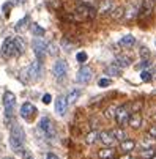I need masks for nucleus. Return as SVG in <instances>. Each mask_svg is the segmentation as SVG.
Listing matches in <instances>:
<instances>
[{
	"label": "nucleus",
	"instance_id": "obj_1",
	"mask_svg": "<svg viewBox=\"0 0 156 159\" xmlns=\"http://www.w3.org/2000/svg\"><path fill=\"white\" fill-rule=\"evenodd\" d=\"M24 143H25L24 129H22V126H19V125H14L11 128V134H10V145H11L13 151L22 153L24 151Z\"/></svg>",
	"mask_w": 156,
	"mask_h": 159
},
{
	"label": "nucleus",
	"instance_id": "obj_2",
	"mask_svg": "<svg viewBox=\"0 0 156 159\" xmlns=\"http://www.w3.org/2000/svg\"><path fill=\"white\" fill-rule=\"evenodd\" d=\"M43 74V70H41V61H33L30 63L24 71H22V76H24L25 82H36Z\"/></svg>",
	"mask_w": 156,
	"mask_h": 159
},
{
	"label": "nucleus",
	"instance_id": "obj_3",
	"mask_svg": "<svg viewBox=\"0 0 156 159\" xmlns=\"http://www.w3.org/2000/svg\"><path fill=\"white\" fill-rule=\"evenodd\" d=\"M2 55H3L5 58H11V57H17V55H19L13 38H7V39L3 41V44H2Z\"/></svg>",
	"mask_w": 156,
	"mask_h": 159
},
{
	"label": "nucleus",
	"instance_id": "obj_4",
	"mask_svg": "<svg viewBox=\"0 0 156 159\" xmlns=\"http://www.w3.org/2000/svg\"><path fill=\"white\" fill-rule=\"evenodd\" d=\"M32 49H33V52H35L38 61H43L44 55H46V43H44L39 36H36V38H33V41H32Z\"/></svg>",
	"mask_w": 156,
	"mask_h": 159
},
{
	"label": "nucleus",
	"instance_id": "obj_5",
	"mask_svg": "<svg viewBox=\"0 0 156 159\" xmlns=\"http://www.w3.org/2000/svg\"><path fill=\"white\" fill-rule=\"evenodd\" d=\"M114 118L117 120V125L120 128H123L128 123V118H129V106L123 104V106L117 107V112H115V117Z\"/></svg>",
	"mask_w": 156,
	"mask_h": 159
},
{
	"label": "nucleus",
	"instance_id": "obj_6",
	"mask_svg": "<svg viewBox=\"0 0 156 159\" xmlns=\"http://www.w3.org/2000/svg\"><path fill=\"white\" fill-rule=\"evenodd\" d=\"M16 104V96L11 92H5L3 95V106H5V117H11L13 115V109Z\"/></svg>",
	"mask_w": 156,
	"mask_h": 159
},
{
	"label": "nucleus",
	"instance_id": "obj_7",
	"mask_svg": "<svg viewBox=\"0 0 156 159\" xmlns=\"http://www.w3.org/2000/svg\"><path fill=\"white\" fill-rule=\"evenodd\" d=\"M92 76H93L92 68L82 66L80 70L77 71V74H76V82H77V84H88V82L92 80Z\"/></svg>",
	"mask_w": 156,
	"mask_h": 159
},
{
	"label": "nucleus",
	"instance_id": "obj_8",
	"mask_svg": "<svg viewBox=\"0 0 156 159\" xmlns=\"http://www.w3.org/2000/svg\"><path fill=\"white\" fill-rule=\"evenodd\" d=\"M66 71H68V63H66L65 60H57L52 66V73L57 79H62L66 76Z\"/></svg>",
	"mask_w": 156,
	"mask_h": 159
},
{
	"label": "nucleus",
	"instance_id": "obj_9",
	"mask_svg": "<svg viewBox=\"0 0 156 159\" xmlns=\"http://www.w3.org/2000/svg\"><path fill=\"white\" fill-rule=\"evenodd\" d=\"M154 10V0H142V5H140V11H139V17L147 19L153 14Z\"/></svg>",
	"mask_w": 156,
	"mask_h": 159
},
{
	"label": "nucleus",
	"instance_id": "obj_10",
	"mask_svg": "<svg viewBox=\"0 0 156 159\" xmlns=\"http://www.w3.org/2000/svg\"><path fill=\"white\" fill-rule=\"evenodd\" d=\"M21 115L22 118H25V120H32L35 115H36V107L30 102H24L21 106Z\"/></svg>",
	"mask_w": 156,
	"mask_h": 159
},
{
	"label": "nucleus",
	"instance_id": "obj_11",
	"mask_svg": "<svg viewBox=\"0 0 156 159\" xmlns=\"http://www.w3.org/2000/svg\"><path fill=\"white\" fill-rule=\"evenodd\" d=\"M76 13L77 14H82L84 19H93L96 16V10L93 7H88V5H79L76 8Z\"/></svg>",
	"mask_w": 156,
	"mask_h": 159
},
{
	"label": "nucleus",
	"instance_id": "obj_12",
	"mask_svg": "<svg viewBox=\"0 0 156 159\" xmlns=\"http://www.w3.org/2000/svg\"><path fill=\"white\" fill-rule=\"evenodd\" d=\"M98 139H99L101 143L106 145V147H112V145L115 143V137H114L112 131H101L99 135H98Z\"/></svg>",
	"mask_w": 156,
	"mask_h": 159
},
{
	"label": "nucleus",
	"instance_id": "obj_13",
	"mask_svg": "<svg viewBox=\"0 0 156 159\" xmlns=\"http://www.w3.org/2000/svg\"><path fill=\"white\" fill-rule=\"evenodd\" d=\"M38 126H39V129H41L44 134L48 135V137H51V135H55V131H54V128H52V123H51V120H49V118H46V117H44V118H41Z\"/></svg>",
	"mask_w": 156,
	"mask_h": 159
},
{
	"label": "nucleus",
	"instance_id": "obj_14",
	"mask_svg": "<svg viewBox=\"0 0 156 159\" xmlns=\"http://www.w3.org/2000/svg\"><path fill=\"white\" fill-rule=\"evenodd\" d=\"M128 125L134 129H139L142 126V115L139 112H131L129 113V118H128Z\"/></svg>",
	"mask_w": 156,
	"mask_h": 159
},
{
	"label": "nucleus",
	"instance_id": "obj_15",
	"mask_svg": "<svg viewBox=\"0 0 156 159\" xmlns=\"http://www.w3.org/2000/svg\"><path fill=\"white\" fill-rule=\"evenodd\" d=\"M55 110H57L58 115H62V117L66 113V110H68V101H66L65 96H58L57 98V101H55Z\"/></svg>",
	"mask_w": 156,
	"mask_h": 159
},
{
	"label": "nucleus",
	"instance_id": "obj_16",
	"mask_svg": "<svg viewBox=\"0 0 156 159\" xmlns=\"http://www.w3.org/2000/svg\"><path fill=\"white\" fill-rule=\"evenodd\" d=\"M112 8H114V2H112V0H101V5L98 8V13L99 14H107V13L112 11Z\"/></svg>",
	"mask_w": 156,
	"mask_h": 159
},
{
	"label": "nucleus",
	"instance_id": "obj_17",
	"mask_svg": "<svg viewBox=\"0 0 156 159\" xmlns=\"http://www.w3.org/2000/svg\"><path fill=\"white\" fill-rule=\"evenodd\" d=\"M134 148H136V142L132 140V139H125V140L120 142V150L123 153H129V151H132Z\"/></svg>",
	"mask_w": 156,
	"mask_h": 159
},
{
	"label": "nucleus",
	"instance_id": "obj_18",
	"mask_svg": "<svg viewBox=\"0 0 156 159\" xmlns=\"http://www.w3.org/2000/svg\"><path fill=\"white\" fill-rule=\"evenodd\" d=\"M104 73H106V76H120V74H122V68L112 63V65L106 66Z\"/></svg>",
	"mask_w": 156,
	"mask_h": 159
},
{
	"label": "nucleus",
	"instance_id": "obj_19",
	"mask_svg": "<svg viewBox=\"0 0 156 159\" xmlns=\"http://www.w3.org/2000/svg\"><path fill=\"white\" fill-rule=\"evenodd\" d=\"M134 44H136V38L132 35H126L120 39V46H123V48H132Z\"/></svg>",
	"mask_w": 156,
	"mask_h": 159
},
{
	"label": "nucleus",
	"instance_id": "obj_20",
	"mask_svg": "<svg viewBox=\"0 0 156 159\" xmlns=\"http://www.w3.org/2000/svg\"><path fill=\"white\" fill-rule=\"evenodd\" d=\"M114 65H117V66H120V68H126V66L131 65V58L126 57V55H118V57H115Z\"/></svg>",
	"mask_w": 156,
	"mask_h": 159
},
{
	"label": "nucleus",
	"instance_id": "obj_21",
	"mask_svg": "<svg viewBox=\"0 0 156 159\" xmlns=\"http://www.w3.org/2000/svg\"><path fill=\"white\" fill-rule=\"evenodd\" d=\"M125 19L126 20H131V19H134L136 16H139V8H136V7H129L128 10L125 8Z\"/></svg>",
	"mask_w": 156,
	"mask_h": 159
},
{
	"label": "nucleus",
	"instance_id": "obj_22",
	"mask_svg": "<svg viewBox=\"0 0 156 159\" xmlns=\"http://www.w3.org/2000/svg\"><path fill=\"white\" fill-rule=\"evenodd\" d=\"M13 39H14V44H16V49H17L19 55H22V54L25 52V41L22 39L21 36H14Z\"/></svg>",
	"mask_w": 156,
	"mask_h": 159
},
{
	"label": "nucleus",
	"instance_id": "obj_23",
	"mask_svg": "<svg viewBox=\"0 0 156 159\" xmlns=\"http://www.w3.org/2000/svg\"><path fill=\"white\" fill-rule=\"evenodd\" d=\"M123 14H125V7H117V8H112V11H110V16H112L114 20L122 19Z\"/></svg>",
	"mask_w": 156,
	"mask_h": 159
},
{
	"label": "nucleus",
	"instance_id": "obj_24",
	"mask_svg": "<svg viewBox=\"0 0 156 159\" xmlns=\"http://www.w3.org/2000/svg\"><path fill=\"white\" fill-rule=\"evenodd\" d=\"M98 135H99V132H98V131H90V132L87 134V137H85V143L93 145V143L98 140Z\"/></svg>",
	"mask_w": 156,
	"mask_h": 159
},
{
	"label": "nucleus",
	"instance_id": "obj_25",
	"mask_svg": "<svg viewBox=\"0 0 156 159\" xmlns=\"http://www.w3.org/2000/svg\"><path fill=\"white\" fill-rule=\"evenodd\" d=\"M98 156H99V159H107V157H110V156H114V148H110V147H106V148L99 150Z\"/></svg>",
	"mask_w": 156,
	"mask_h": 159
},
{
	"label": "nucleus",
	"instance_id": "obj_26",
	"mask_svg": "<svg viewBox=\"0 0 156 159\" xmlns=\"http://www.w3.org/2000/svg\"><path fill=\"white\" fill-rule=\"evenodd\" d=\"M112 134H114V137H115V140H125L126 139V132L122 129V128H118V129H114L112 131Z\"/></svg>",
	"mask_w": 156,
	"mask_h": 159
},
{
	"label": "nucleus",
	"instance_id": "obj_27",
	"mask_svg": "<svg viewBox=\"0 0 156 159\" xmlns=\"http://www.w3.org/2000/svg\"><path fill=\"white\" fill-rule=\"evenodd\" d=\"M32 33L35 35V36H44V33H46V30H44L43 27H39L38 24H32Z\"/></svg>",
	"mask_w": 156,
	"mask_h": 159
},
{
	"label": "nucleus",
	"instance_id": "obj_28",
	"mask_svg": "<svg viewBox=\"0 0 156 159\" xmlns=\"http://www.w3.org/2000/svg\"><path fill=\"white\" fill-rule=\"evenodd\" d=\"M79 96H80V90H73V92L66 96V101H68V104H71V102H74Z\"/></svg>",
	"mask_w": 156,
	"mask_h": 159
},
{
	"label": "nucleus",
	"instance_id": "obj_29",
	"mask_svg": "<svg viewBox=\"0 0 156 159\" xmlns=\"http://www.w3.org/2000/svg\"><path fill=\"white\" fill-rule=\"evenodd\" d=\"M140 154H142V157H145V159H151V157L156 154V150H154V148H151V147H148V148H145Z\"/></svg>",
	"mask_w": 156,
	"mask_h": 159
},
{
	"label": "nucleus",
	"instance_id": "obj_30",
	"mask_svg": "<svg viewBox=\"0 0 156 159\" xmlns=\"http://www.w3.org/2000/svg\"><path fill=\"white\" fill-rule=\"evenodd\" d=\"M115 112H117V106H110V107L106 109L104 113H106L107 118H114V117H115Z\"/></svg>",
	"mask_w": 156,
	"mask_h": 159
},
{
	"label": "nucleus",
	"instance_id": "obj_31",
	"mask_svg": "<svg viewBox=\"0 0 156 159\" xmlns=\"http://www.w3.org/2000/svg\"><path fill=\"white\" fill-rule=\"evenodd\" d=\"M87 58H88V55H87L85 52H79V54L76 55V60H77L79 63H85V61H87Z\"/></svg>",
	"mask_w": 156,
	"mask_h": 159
},
{
	"label": "nucleus",
	"instance_id": "obj_32",
	"mask_svg": "<svg viewBox=\"0 0 156 159\" xmlns=\"http://www.w3.org/2000/svg\"><path fill=\"white\" fill-rule=\"evenodd\" d=\"M140 79H142L144 82H150L153 77H151V73H150V71H142V74H140Z\"/></svg>",
	"mask_w": 156,
	"mask_h": 159
},
{
	"label": "nucleus",
	"instance_id": "obj_33",
	"mask_svg": "<svg viewBox=\"0 0 156 159\" xmlns=\"http://www.w3.org/2000/svg\"><path fill=\"white\" fill-rule=\"evenodd\" d=\"M110 84H112V80H110V79H99V80H98V85H99L101 88H106V87H109Z\"/></svg>",
	"mask_w": 156,
	"mask_h": 159
},
{
	"label": "nucleus",
	"instance_id": "obj_34",
	"mask_svg": "<svg viewBox=\"0 0 156 159\" xmlns=\"http://www.w3.org/2000/svg\"><path fill=\"white\" fill-rule=\"evenodd\" d=\"M27 22H29V17L25 16L24 19H22V20H19L17 24H16V30H17V32H21V30H22V27H24V24H27Z\"/></svg>",
	"mask_w": 156,
	"mask_h": 159
},
{
	"label": "nucleus",
	"instance_id": "obj_35",
	"mask_svg": "<svg viewBox=\"0 0 156 159\" xmlns=\"http://www.w3.org/2000/svg\"><path fill=\"white\" fill-rule=\"evenodd\" d=\"M140 57H142V60H150V51L147 48H142L140 49Z\"/></svg>",
	"mask_w": 156,
	"mask_h": 159
},
{
	"label": "nucleus",
	"instance_id": "obj_36",
	"mask_svg": "<svg viewBox=\"0 0 156 159\" xmlns=\"http://www.w3.org/2000/svg\"><path fill=\"white\" fill-rule=\"evenodd\" d=\"M150 65H151V63H150V60H142L136 68H137V70H145V68H148Z\"/></svg>",
	"mask_w": 156,
	"mask_h": 159
},
{
	"label": "nucleus",
	"instance_id": "obj_37",
	"mask_svg": "<svg viewBox=\"0 0 156 159\" xmlns=\"http://www.w3.org/2000/svg\"><path fill=\"white\" fill-rule=\"evenodd\" d=\"M140 107H142V102H139V101L132 102V112H139V110H140Z\"/></svg>",
	"mask_w": 156,
	"mask_h": 159
},
{
	"label": "nucleus",
	"instance_id": "obj_38",
	"mask_svg": "<svg viewBox=\"0 0 156 159\" xmlns=\"http://www.w3.org/2000/svg\"><path fill=\"white\" fill-rule=\"evenodd\" d=\"M10 8H11V3H5V5H3V13H5L7 17L10 16Z\"/></svg>",
	"mask_w": 156,
	"mask_h": 159
},
{
	"label": "nucleus",
	"instance_id": "obj_39",
	"mask_svg": "<svg viewBox=\"0 0 156 159\" xmlns=\"http://www.w3.org/2000/svg\"><path fill=\"white\" fill-rule=\"evenodd\" d=\"M51 101H52V98H51V95H49V93H46V95L43 96V102H44V104H49Z\"/></svg>",
	"mask_w": 156,
	"mask_h": 159
},
{
	"label": "nucleus",
	"instance_id": "obj_40",
	"mask_svg": "<svg viewBox=\"0 0 156 159\" xmlns=\"http://www.w3.org/2000/svg\"><path fill=\"white\" fill-rule=\"evenodd\" d=\"M148 134L151 135L153 139H156V126H151V128L148 129Z\"/></svg>",
	"mask_w": 156,
	"mask_h": 159
},
{
	"label": "nucleus",
	"instance_id": "obj_41",
	"mask_svg": "<svg viewBox=\"0 0 156 159\" xmlns=\"http://www.w3.org/2000/svg\"><path fill=\"white\" fill-rule=\"evenodd\" d=\"M22 2H24V0H11L10 3H11V7H19Z\"/></svg>",
	"mask_w": 156,
	"mask_h": 159
},
{
	"label": "nucleus",
	"instance_id": "obj_42",
	"mask_svg": "<svg viewBox=\"0 0 156 159\" xmlns=\"http://www.w3.org/2000/svg\"><path fill=\"white\" fill-rule=\"evenodd\" d=\"M46 159H60L57 154H54V153H48L46 154Z\"/></svg>",
	"mask_w": 156,
	"mask_h": 159
},
{
	"label": "nucleus",
	"instance_id": "obj_43",
	"mask_svg": "<svg viewBox=\"0 0 156 159\" xmlns=\"http://www.w3.org/2000/svg\"><path fill=\"white\" fill-rule=\"evenodd\" d=\"M24 159H35V157H33V156L27 151V153H24Z\"/></svg>",
	"mask_w": 156,
	"mask_h": 159
},
{
	"label": "nucleus",
	"instance_id": "obj_44",
	"mask_svg": "<svg viewBox=\"0 0 156 159\" xmlns=\"http://www.w3.org/2000/svg\"><path fill=\"white\" fill-rule=\"evenodd\" d=\"M120 159H131V157H129V154H128V153H126V154H125V156H122V157H120Z\"/></svg>",
	"mask_w": 156,
	"mask_h": 159
},
{
	"label": "nucleus",
	"instance_id": "obj_45",
	"mask_svg": "<svg viewBox=\"0 0 156 159\" xmlns=\"http://www.w3.org/2000/svg\"><path fill=\"white\" fill-rule=\"evenodd\" d=\"M107 159H115V157H114V156H110V157H107Z\"/></svg>",
	"mask_w": 156,
	"mask_h": 159
},
{
	"label": "nucleus",
	"instance_id": "obj_46",
	"mask_svg": "<svg viewBox=\"0 0 156 159\" xmlns=\"http://www.w3.org/2000/svg\"><path fill=\"white\" fill-rule=\"evenodd\" d=\"M151 159H156V154H154V156H153V157H151Z\"/></svg>",
	"mask_w": 156,
	"mask_h": 159
},
{
	"label": "nucleus",
	"instance_id": "obj_47",
	"mask_svg": "<svg viewBox=\"0 0 156 159\" xmlns=\"http://www.w3.org/2000/svg\"><path fill=\"white\" fill-rule=\"evenodd\" d=\"M5 159H13V157H5Z\"/></svg>",
	"mask_w": 156,
	"mask_h": 159
}]
</instances>
